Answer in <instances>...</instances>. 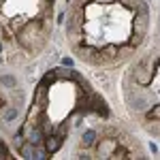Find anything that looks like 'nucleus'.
I'll return each mask as SVG.
<instances>
[{"mask_svg": "<svg viewBox=\"0 0 160 160\" xmlns=\"http://www.w3.org/2000/svg\"><path fill=\"white\" fill-rule=\"evenodd\" d=\"M34 145L37 143H26V145H22V149H19V154L24 156V158H34Z\"/></svg>", "mask_w": 160, "mask_h": 160, "instance_id": "obj_6", "label": "nucleus"}, {"mask_svg": "<svg viewBox=\"0 0 160 160\" xmlns=\"http://www.w3.org/2000/svg\"><path fill=\"white\" fill-rule=\"evenodd\" d=\"M2 158H7V148L0 143V160H2Z\"/></svg>", "mask_w": 160, "mask_h": 160, "instance_id": "obj_13", "label": "nucleus"}, {"mask_svg": "<svg viewBox=\"0 0 160 160\" xmlns=\"http://www.w3.org/2000/svg\"><path fill=\"white\" fill-rule=\"evenodd\" d=\"M149 149H152V154H158V148H156L154 143H149Z\"/></svg>", "mask_w": 160, "mask_h": 160, "instance_id": "obj_14", "label": "nucleus"}, {"mask_svg": "<svg viewBox=\"0 0 160 160\" xmlns=\"http://www.w3.org/2000/svg\"><path fill=\"white\" fill-rule=\"evenodd\" d=\"M130 102H132L135 109H148L149 107V100L145 96H130Z\"/></svg>", "mask_w": 160, "mask_h": 160, "instance_id": "obj_5", "label": "nucleus"}, {"mask_svg": "<svg viewBox=\"0 0 160 160\" xmlns=\"http://www.w3.org/2000/svg\"><path fill=\"white\" fill-rule=\"evenodd\" d=\"M94 141H96V130H94V128H88L86 132H83V137H81V143H83V148H90Z\"/></svg>", "mask_w": 160, "mask_h": 160, "instance_id": "obj_4", "label": "nucleus"}, {"mask_svg": "<svg viewBox=\"0 0 160 160\" xmlns=\"http://www.w3.org/2000/svg\"><path fill=\"white\" fill-rule=\"evenodd\" d=\"M113 149H115V141H102L100 143V149H98V156L100 158H107V156H111L113 154Z\"/></svg>", "mask_w": 160, "mask_h": 160, "instance_id": "obj_3", "label": "nucleus"}, {"mask_svg": "<svg viewBox=\"0 0 160 160\" xmlns=\"http://www.w3.org/2000/svg\"><path fill=\"white\" fill-rule=\"evenodd\" d=\"M28 139H30V143H41L43 132H41L38 128H30V130H28Z\"/></svg>", "mask_w": 160, "mask_h": 160, "instance_id": "obj_7", "label": "nucleus"}, {"mask_svg": "<svg viewBox=\"0 0 160 160\" xmlns=\"http://www.w3.org/2000/svg\"><path fill=\"white\" fill-rule=\"evenodd\" d=\"M100 2H109V0H100Z\"/></svg>", "mask_w": 160, "mask_h": 160, "instance_id": "obj_16", "label": "nucleus"}, {"mask_svg": "<svg viewBox=\"0 0 160 160\" xmlns=\"http://www.w3.org/2000/svg\"><path fill=\"white\" fill-rule=\"evenodd\" d=\"M62 64H64V66H66V68H73V66H75L73 58H68V56H66V58H62Z\"/></svg>", "mask_w": 160, "mask_h": 160, "instance_id": "obj_11", "label": "nucleus"}, {"mask_svg": "<svg viewBox=\"0 0 160 160\" xmlns=\"http://www.w3.org/2000/svg\"><path fill=\"white\" fill-rule=\"evenodd\" d=\"M0 53H2V43H0Z\"/></svg>", "mask_w": 160, "mask_h": 160, "instance_id": "obj_15", "label": "nucleus"}, {"mask_svg": "<svg viewBox=\"0 0 160 160\" xmlns=\"http://www.w3.org/2000/svg\"><path fill=\"white\" fill-rule=\"evenodd\" d=\"M62 145V139L58 135H47V139H45V143H43V148L47 149V154H53V152H58Z\"/></svg>", "mask_w": 160, "mask_h": 160, "instance_id": "obj_2", "label": "nucleus"}, {"mask_svg": "<svg viewBox=\"0 0 160 160\" xmlns=\"http://www.w3.org/2000/svg\"><path fill=\"white\" fill-rule=\"evenodd\" d=\"M17 115H19V111H17V109H7V111H4V115H2V120L9 124V122H13V120H17Z\"/></svg>", "mask_w": 160, "mask_h": 160, "instance_id": "obj_9", "label": "nucleus"}, {"mask_svg": "<svg viewBox=\"0 0 160 160\" xmlns=\"http://www.w3.org/2000/svg\"><path fill=\"white\" fill-rule=\"evenodd\" d=\"M149 128H152L154 135H160V124H149Z\"/></svg>", "mask_w": 160, "mask_h": 160, "instance_id": "obj_12", "label": "nucleus"}, {"mask_svg": "<svg viewBox=\"0 0 160 160\" xmlns=\"http://www.w3.org/2000/svg\"><path fill=\"white\" fill-rule=\"evenodd\" d=\"M102 56H105V58H113V56H115V47H105V49H102Z\"/></svg>", "mask_w": 160, "mask_h": 160, "instance_id": "obj_10", "label": "nucleus"}, {"mask_svg": "<svg viewBox=\"0 0 160 160\" xmlns=\"http://www.w3.org/2000/svg\"><path fill=\"white\" fill-rule=\"evenodd\" d=\"M152 75H154V68H149L148 62H139L135 68V79L139 83H149V79H152Z\"/></svg>", "mask_w": 160, "mask_h": 160, "instance_id": "obj_1", "label": "nucleus"}, {"mask_svg": "<svg viewBox=\"0 0 160 160\" xmlns=\"http://www.w3.org/2000/svg\"><path fill=\"white\" fill-rule=\"evenodd\" d=\"M0 83L7 86V88H15V86H17V81H15L13 75H2V77H0Z\"/></svg>", "mask_w": 160, "mask_h": 160, "instance_id": "obj_8", "label": "nucleus"}]
</instances>
